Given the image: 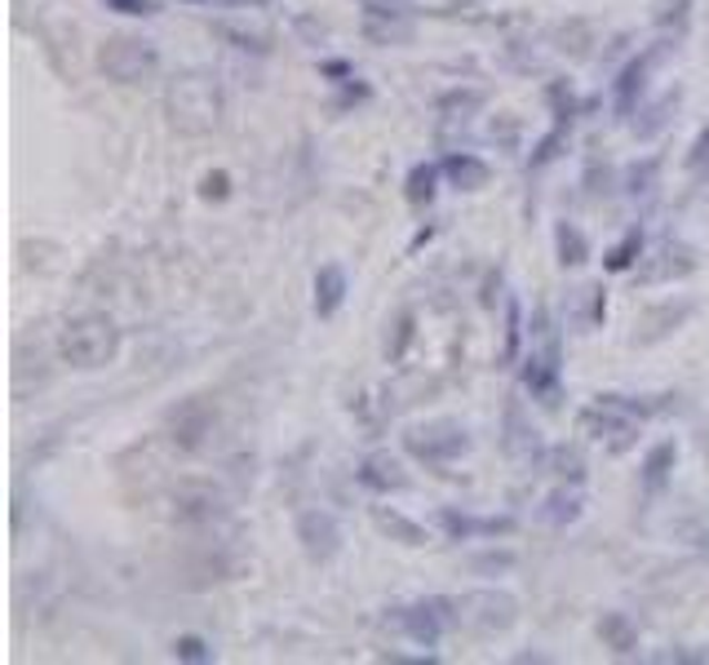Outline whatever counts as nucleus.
<instances>
[{"label": "nucleus", "instance_id": "nucleus-31", "mask_svg": "<svg viewBox=\"0 0 709 665\" xmlns=\"http://www.w3.org/2000/svg\"><path fill=\"white\" fill-rule=\"evenodd\" d=\"M545 461H549V470H554L563 483H585V457H580V448L558 443V448L545 452Z\"/></svg>", "mask_w": 709, "mask_h": 665}, {"label": "nucleus", "instance_id": "nucleus-28", "mask_svg": "<svg viewBox=\"0 0 709 665\" xmlns=\"http://www.w3.org/2000/svg\"><path fill=\"white\" fill-rule=\"evenodd\" d=\"M363 40H368V44H408V40H412V18L363 13Z\"/></svg>", "mask_w": 709, "mask_h": 665}, {"label": "nucleus", "instance_id": "nucleus-11", "mask_svg": "<svg viewBox=\"0 0 709 665\" xmlns=\"http://www.w3.org/2000/svg\"><path fill=\"white\" fill-rule=\"evenodd\" d=\"M292 536H297V545H301V554H306L310 563H332V559L341 554V541H346L337 514L323 510V505L301 510L297 523H292Z\"/></svg>", "mask_w": 709, "mask_h": 665}, {"label": "nucleus", "instance_id": "nucleus-1", "mask_svg": "<svg viewBox=\"0 0 709 665\" xmlns=\"http://www.w3.org/2000/svg\"><path fill=\"white\" fill-rule=\"evenodd\" d=\"M164 111H168V124L177 133H213L226 115L222 80L204 66H191V71L173 75L168 89H164Z\"/></svg>", "mask_w": 709, "mask_h": 665}, {"label": "nucleus", "instance_id": "nucleus-16", "mask_svg": "<svg viewBox=\"0 0 709 665\" xmlns=\"http://www.w3.org/2000/svg\"><path fill=\"white\" fill-rule=\"evenodd\" d=\"M501 443H505V452L514 457V461H541L549 448H545V439H541V430L532 426V417L518 408V403H505V412H501Z\"/></svg>", "mask_w": 709, "mask_h": 665}, {"label": "nucleus", "instance_id": "nucleus-33", "mask_svg": "<svg viewBox=\"0 0 709 665\" xmlns=\"http://www.w3.org/2000/svg\"><path fill=\"white\" fill-rule=\"evenodd\" d=\"M483 102H487L483 89H452V93L439 98V111H443V120H470Z\"/></svg>", "mask_w": 709, "mask_h": 665}, {"label": "nucleus", "instance_id": "nucleus-23", "mask_svg": "<svg viewBox=\"0 0 709 665\" xmlns=\"http://www.w3.org/2000/svg\"><path fill=\"white\" fill-rule=\"evenodd\" d=\"M585 514V497H580V483H558L541 505H536V519L549 523V528H567Z\"/></svg>", "mask_w": 709, "mask_h": 665}, {"label": "nucleus", "instance_id": "nucleus-4", "mask_svg": "<svg viewBox=\"0 0 709 665\" xmlns=\"http://www.w3.org/2000/svg\"><path fill=\"white\" fill-rule=\"evenodd\" d=\"M386 625L417 647H439L443 634L456 625V594H430V598H417V603H394V607H386Z\"/></svg>", "mask_w": 709, "mask_h": 665}, {"label": "nucleus", "instance_id": "nucleus-22", "mask_svg": "<svg viewBox=\"0 0 709 665\" xmlns=\"http://www.w3.org/2000/svg\"><path fill=\"white\" fill-rule=\"evenodd\" d=\"M674 466H678V443H674V439H660V443H651V448L643 452V470H638V483H643V492H647V497L665 492V483H669Z\"/></svg>", "mask_w": 709, "mask_h": 665}, {"label": "nucleus", "instance_id": "nucleus-43", "mask_svg": "<svg viewBox=\"0 0 709 665\" xmlns=\"http://www.w3.org/2000/svg\"><path fill=\"white\" fill-rule=\"evenodd\" d=\"M230 195V173H204V182H199V200H226Z\"/></svg>", "mask_w": 709, "mask_h": 665}, {"label": "nucleus", "instance_id": "nucleus-44", "mask_svg": "<svg viewBox=\"0 0 709 665\" xmlns=\"http://www.w3.org/2000/svg\"><path fill=\"white\" fill-rule=\"evenodd\" d=\"M408 341H412V310H403V315L394 319V346H386V355H390V359H403Z\"/></svg>", "mask_w": 709, "mask_h": 665}, {"label": "nucleus", "instance_id": "nucleus-27", "mask_svg": "<svg viewBox=\"0 0 709 665\" xmlns=\"http://www.w3.org/2000/svg\"><path fill=\"white\" fill-rule=\"evenodd\" d=\"M691 9H696V0H651V22H656V31L682 40L691 27Z\"/></svg>", "mask_w": 709, "mask_h": 665}, {"label": "nucleus", "instance_id": "nucleus-30", "mask_svg": "<svg viewBox=\"0 0 709 665\" xmlns=\"http://www.w3.org/2000/svg\"><path fill=\"white\" fill-rule=\"evenodd\" d=\"M439 177H443V168L439 164H430V160H421V164H412L408 168V177H403V200L408 204H430L434 200V191H439Z\"/></svg>", "mask_w": 709, "mask_h": 665}, {"label": "nucleus", "instance_id": "nucleus-29", "mask_svg": "<svg viewBox=\"0 0 709 665\" xmlns=\"http://www.w3.org/2000/svg\"><path fill=\"white\" fill-rule=\"evenodd\" d=\"M660 155H643V160H634V164H625V173H620V191L625 195H651L656 186H660Z\"/></svg>", "mask_w": 709, "mask_h": 665}, {"label": "nucleus", "instance_id": "nucleus-45", "mask_svg": "<svg viewBox=\"0 0 709 665\" xmlns=\"http://www.w3.org/2000/svg\"><path fill=\"white\" fill-rule=\"evenodd\" d=\"M102 4L115 9V13H129V18H151V13H160L155 0H102Z\"/></svg>", "mask_w": 709, "mask_h": 665}, {"label": "nucleus", "instance_id": "nucleus-7", "mask_svg": "<svg viewBox=\"0 0 709 665\" xmlns=\"http://www.w3.org/2000/svg\"><path fill=\"white\" fill-rule=\"evenodd\" d=\"M514 621H518V598L501 585H479L456 594V625L474 634H505Z\"/></svg>", "mask_w": 709, "mask_h": 665}, {"label": "nucleus", "instance_id": "nucleus-48", "mask_svg": "<svg viewBox=\"0 0 709 665\" xmlns=\"http://www.w3.org/2000/svg\"><path fill=\"white\" fill-rule=\"evenodd\" d=\"M213 4H248L253 9V4H266V0H213Z\"/></svg>", "mask_w": 709, "mask_h": 665}, {"label": "nucleus", "instance_id": "nucleus-42", "mask_svg": "<svg viewBox=\"0 0 709 665\" xmlns=\"http://www.w3.org/2000/svg\"><path fill=\"white\" fill-rule=\"evenodd\" d=\"M363 13H381V18H412V0H354Z\"/></svg>", "mask_w": 709, "mask_h": 665}, {"label": "nucleus", "instance_id": "nucleus-13", "mask_svg": "<svg viewBox=\"0 0 709 665\" xmlns=\"http://www.w3.org/2000/svg\"><path fill=\"white\" fill-rule=\"evenodd\" d=\"M213 426H217V412L204 399H186V403H177L168 412V439L182 452H199L213 439Z\"/></svg>", "mask_w": 709, "mask_h": 665}, {"label": "nucleus", "instance_id": "nucleus-41", "mask_svg": "<svg viewBox=\"0 0 709 665\" xmlns=\"http://www.w3.org/2000/svg\"><path fill=\"white\" fill-rule=\"evenodd\" d=\"M651 661H660V665H705V661H709V647H665V652H656Z\"/></svg>", "mask_w": 709, "mask_h": 665}, {"label": "nucleus", "instance_id": "nucleus-35", "mask_svg": "<svg viewBox=\"0 0 709 665\" xmlns=\"http://www.w3.org/2000/svg\"><path fill=\"white\" fill-rule=\"evenodd\" d=\"M523 310H518V301L514 297H505V350H501V359L505 364H514L518 359V346H523Z\"/></svg>", "mask_w": 709, "mask_h": 665}, {"label": "nucleus", "instance_id": "nucleus-3", "mask_svg": "<svg viewBox=\"0 0 709 665\" xmlns=\"http://www.w3.org/2000/svg\"><path fill=\"white\" fill-rule=\"evenodd\" d=\"M518 381H523V390H527L536 403H545V408H554V403H558V381H563V341H558V332H554V324H549V310H545V306H536V315L527 319V355H523Z\"/></svg>", "mask_w": 709, "mask_h": 665}, {"label": "nucleus", "instance_id": "nucleus-26", "mask_svg": "<svg viewBox=\"0 0 709 665\" xmlns=\"http://www.w3.org/2000/svg\"><path fill=\"white\" fill-rule=\"evenodd\" d=\"M643 239H647V235H643V226H629V231H625V235L603 253V266H607L612 275L634 270V266L643 262Z\"/></svg>", "mask_w": 709, "mask_h": 665}, {"label": "nucleus", "instance_id": "nucleus-9", "mask_svg": "<svg viewBox=\"0 0 709 665\" xmlns=\"http://www.w3.org/2000/svg\"><path fill=\"white\" fill-rule=\"evenodd\" d=\"M576 430H580L585 439H594V443H607V452H625V448L638 439V417L594 395V399L576 412Z\"/></svg>", "mask_w": 709, "mask_h": 665}, {"label": "nucleus", "instance_id": "nucleus-25", "mask_svg": "<svg viewBox=\"0 0 709 665\" xmlns=\"http://www.w3.org/2000/svg\"><path fill=\"white\" fill-rule=\"evenodd\" d=\"M554 257H558V266L563 270H576V266H585L589 262V239H585V231L576 226V222H554Z\"/></svg>", "mask_w": 709, "mask_h": 665}, {"label": "nucleus", "instance_id": "nucleus-24", "mask_svg": "<svg viewBox=\"0 0 709 665\" xmlns=\"http://www.w3.org/2000/svg\"><path fill=\"white\" fill-rule=\"evenodd\" d=\"M678 102H682V89H669V93H660L656 102H647V106H638V120L629 124L634 129V137H643V142H651L669 120H674V111H678Z\"/></svg>", "mask_w": 709, "mask_h": 665}, {"label": "nucleus", "instance_id": "nucleus-5", "mask_svg": "<svg viewBox=\"0 0 709 665\" xmlns=\"http://www.w3.org/2000/svg\"><path fill=\"white\" fill-rule=\"evenodd\" d=\"M403 452L412 457V461H421V466H452V461H461L470 448H474V439H470V430L461 426V421H448V417H439V421H421V426H408L403 434Z\"/></svg>", "mask_w": 709, "mask_h": 665}, {"label": "nucleus", "instance_id": "nucleus-21", "mask_svg": "<svg viewBox=\"0 0 709 665\" xmlns=\"http://www.w3.org/2000/svg\"><path fill=\"white\" fill-rule=\"evenodd\" d=\"M594 630H598V638H603V647H607L612 656H638V647H643L638 625H634L629 612H603V616L594 621Z\"/></svg>", "mask_w": 709, "mask_h": 665}, {"label": "nucleus", "instance_id": "nucleus-14", "mask_svg": "<svg viewBox=\"0 0 709 665\" xmlns=\"http://www.w3.org/2000/svg\"><path fill=\"white\" fill-rule=\"evenodd\" d=\"M354 483H359L363 492H372V497H394V492H408V488H412L403 461L390 457V452H381V448H377V452H363V457L354 461Z\"/></svg>", "mask_w": 709, "mask_h": 665}, {"label": "nucleus", "instance_id": "nucleus-17", "mask_svg": "<svg viewBox=\"0 0 709 665\" xmlns=\"http://www.w3.org/2000/svg\"><path fill=\"white\" fill-rule=\"evenodd\" d=\"M691 315H696V301H687V297H682V301H660V306L643 310L634 341H638V346H651V341H660V337L678 332V328H682Z\"/></svg>", "mask_w": 709, "mask_h": 665}, {"label": "nucleus", "instance_id": "nucleus-15", "mask_svg": "<svg viewBox=\"0 0 709 665\" xmlns=\"http://www.w3.org/2000/svg\"><path fill=\"white\" fill-rule=\"evenodd\" d=\"M696 248L682 244V239H665L651 257H643L634 270H638V284H674V279H687L696 270Z\"/></svg>", "mask_w": 709, "mask_h": 665}, {"label": "nucleus", "instance_id": "nucleus-37", "mask_svg": "<svg viewBox=\"0 0 709 665\" xmlns=\"http://www.w3.org/2000/svg\"><path fill=\"white\" fill-rule=\"evenodd\" d=\"M217 35L222 40H230L235 49H248V53H270V35L266 31H239V27H217Z\"/></svg>", "mask_w": 709, "mask_h": 665}, {"label": "nucleus", "instance_id": "nucleus-40", "mask_svg": "<svg viewBox=\"0 0 709 665\" xmlns=\"http://www.w3.org/2000/svg\"><path fill=\"white\" fill-rule=\"evenodd\" d=\"M682 168H687L691 177H705V173H709V124L691 137V146H687V155H682Z\"/></svg>", "mask_w": 709, "mask_h": 665}, {"label": "nucleus", "instance_id": "nucleus-10", "mask_svg": "<svg viewBox=\"0 0 709 665\" xmlns=\"http://www.w3.org/2000/svg\"><path fill=\"white\" fill-rule=\"evenodd\" d=\"M434 523L448 541H496V536L518 532L514 514H474V510H456V505H439Z\"/></svg>", "mask_w": 709, "mask_h": 665}, {"label": "nucleus", "instance_id": "nucleus-18", "mask_svg": "<svg viewBox=\"0 0 709 665\" xmlns=\"http://www.w3.org/2000/svg\"><path fill=\"white\" fill-rule=\"evenodd\" d=\"M368 519H372V528H377L386 541H394V545L417 550V545H425V541H430L425 523H417V519H412V514H403L399 505H368Z\"/></svg>", "mask_w": 709, "mask_h": 665}, {"label": "nucleus", "instance_id": "nucleus-34", "mask_svg": "<svg viewBox=\"0 0 709 665\" xmlns=\"http://www.w3.org/2000/svg\"><path fill=\"white\" fill-rule=\"evenodd\" d=\"M567 129H572V120H554V129L532 146V155H527V168H545L554 155H558V146L567 142Z\"/></svg>", "mask_w": 709, "mask_h": 665}, {"label": "nucleus", "instance_id": "nucleus-20", "mask_svg": "<svg viewBox=\"0 0 709 665\" xmlns=\"http://www.w3.org/2000/svg\"><path fill=\"white\" fill-rule=\"evenodd\" d=\"M315 297H310V306H315V315L319 319H332L337 310H341V301H346V293H350V275L337 266V262H323L319 270H315Z\"/></svg>", "mask_w": 709, "mask_h": 665}, {"label": "nucleus", "instance_id": "nucleus-32", "mask_svg": "<svg viewBox=\"0 0 709 665\" xmlns=\"http://www.w3.org/2000/svg\"><path fill=\"white\" fill-rule=\"evenodd\" d=\"M168 656H173V661H186V665H208V661H217V647H213L208 638H199V634H177V638L168 643Z\"/></svg>", "mask_w": 709, "mask_h": 665}, {"label": "nucleus", "instance_id": "nucleus-38", "mask_svg": "<svg viewBox=\"0 0 709 665\" xmlns=\"http://www.w3.org/2000/svg\"><path fill=\"white\" fill-rule=\"evenodd\" d=\"M545 102H549L554 120H572V115H576V93H572V84H567V80L545 84Z\"/></svg>", "mask_w": 709, "mask_h": 665}, {"label": "nucleus", "instance_id": "nucleus-19", "mask_svg": "<svg viewBox=\"0 0 709 665\" xmlns=\"http://www.w3.org/2000/svg\"><path fill=\"white\" fill-rule=\"evenodd\" d=\"M439 168H443V182L456 186V191H483L492 182V164L474 151H448L439 160Z\"/></svg>", "mask_w": 709, "mask_h": 665}, {"label": "nucleus", "instance_id": "nucleus-8", "mask_svg": "<svg viewBox=\"0 0 709 665\" xmlns=\"http://www.w3.org/2000/svg\"><path fill=\"white\" fill-rule=\"evenodd\" d=\"M669 49H674V35H660V40H651L647 49H638V53L616 71V80H612V111H616V120H629V115L643 106L647 80H651V71L665 62Z\"/></svg>", "mask_w": 709, "mask_h": 665}, {"label": "nucleus", "instance_id": "nucleus-6", "mask_svg": "<svg viewBox=\"0 0 709 665\" xmlns=\"http://www.w3.org/2000/svg\"><path fill=\"white\" fill-rule=\"evenodd\" d=\"M97 66L115 84H146L160 71V49L142 35H106L97 49Z\"/></svg>", "mask_w": 709, "mask_h": 665}, {"label": "nucleus", "instance_id": "nucleus-47", "mask_svg": "<svg viewBox=\"0 0 709 665\" xmlns=\"http://www.w3.org/2000/svg\"><path fill=\"white\" fill-rule=\"evenodd\" d=\"M323 75H350V66H346V62H328Z\"/></svg>", "mask_w": 709, "mask_h": 665}, {"label": "nucleus", "instance_id": "nucleus-36", "mask_svg": "<svg viewBox=\"0 0 709 665\" xmlns=\"http://www.w3.org/2000/svg\"><path fill=\"white\" fill-rule=\"evenodd\" d=\"M558 49H567L572 58H580V53H589V44H594V27L589 22H563L558 27Z\"/></svg>", "mask_w": 709, "mask_h": 665}, {"label": "nucleus", "instance_id": "nucleus-39", "mask_svg": "<svg viewBox=\"0 0 709 665\" xmlns=\"http://www.w3.org/2000/svg\"><path fill=\"white\" fill-rule=\"evenodd\" d=\"M518 559L510 554V550H487V554H474L470 559V572L474 576H501V572H510Z\"/></svg>", "mask_w": 709, "mask_h": 665}, {"label": "nucleus", "instance_id": "nucleus-46", "mask_svg": "<svg viewBox=\"0 0 709 665\" xmlns=\"http://www.w3.org/2000/svg\"><path fill=\"white\" fill-rule=\"evenodd\" d=\"M682 536H691V545H696L700 554H709V528H705V523H696V528H682Z\"/></svg>", "mask_w": 709, "mask_h": 665}, {"label": "nucleus", "instance_id": "nucleus-2", "mask_svg": "<svg viewBox=\"0 0 709 665\" xmlns=\"http://www.w3.org/2000/svg\"><path fill=\"white\" fill-rule=\"evenodd\" d=\"M120 346H124V332H120V324H115L111 315H102V310H84V315L66 319L62 332H58V355H62L71 368H80V372H93V368L115 364V359H120Z\"/></svg>", "mask_w": 709, "mask_h": 665}, {"label": "nucleus", "instance_id": "nucleus-12", "mask_svg": "<svg viewBox=\"0 0 709 665\" xmlns=\"http://www.w3.org/2000/svg\"><path fill=\"white\" fill-rule=\"evenodd\" d=\"M230 514L222 488L213 483H177L173 488V519L186 523V528H213Z\"/></svg>", "mask_w": 709, "mask_h": 665}]
</instances>
